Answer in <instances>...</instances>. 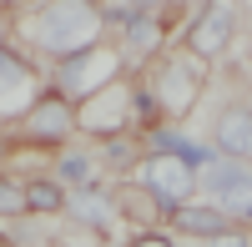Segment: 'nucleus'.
I'll use <instances>...</instances> for the list:
<instances>
[{"label": "nucleus", "mask_w": 252, "mask_h": 247, "mask_svg": "<svg viewBox=\"0 0 252 247\" xmlns=\"http://www.w3.org/2000/svg\"><path fill=\"white\" fill-rule=\"evenodd\" d=\"M101 31H106V10L96 0H46L40 15H35V46L56 61L96 51Z\"/></svg>", "instance_id": "obj_1"}, {"label": "nucleus", "mask_w": 252, "mask_h": 247, "mask_svg": "<svg viewBox=\"0 0 252 247\" xmlns=\"http://www.w3.org/2000/svg\"><path fill=\"white\" fill-rule=\"evenodd\" d=\"M136 182H141V187H146L166 212L177 217V207H187V202H192V192L202 187V172L192 167V161H182V156L152 152V156H141V161H136Z\"/></svg>", "instance_id": "obj_2"}, {"label": "nucleus", "mask_w": 252, "mask_h": 247, "mask_svg": "<svg viewBox=\"0 0 252 247\" xmlns=\"http://www.w3.org/2000/svg\"><path fill=\"white\" fill-rule=\"evenodd\" d=\"M121 66H126V56L111 51V46L81 51V56H71V61H61V66H56V91H66L71 101H86V96H96V91H106L111 81L121 76Z\"/></svg>", "instance_id": "obj_3"}, {"label": "nucleus", "mask_w": 252, "mask_h": 247, "mask_svg": "<svg viewBox=\"0 0 252 247\" xmlns=\"http://www.w3.org/2000/svg\"><path fill=\"white\" fill-rule=\"evenodd\" d=\"M81 131V101L66 91H40L26 111H20V136L26 141H66Z\"/></svg>", "instance_id": "obj_4"}, {"label": "nucleus", "mask_w": 252, "mask_h": 247, "mask_svg": "<svg viewBox=\"0 0 252 247\" xmlns=\"http://www.w3.org/2000/svg\"><path fill=\"white\" fill-rule=\"evenodd\" d=\"M232 35H237V15L227 5H207V10H197L192 20H187L182 51H192L197 61H212V56H222L227 46H232Z\"/></svg>", "instance_id": "obj_5"}, {"label": "nucleus", "mask_w": 252, "mask_h": 247, "mask_svg": "<svg viewBox=\"0 0 252 247\" xmlns=\"http://www.w3.org/2000/svg\"><path fill=\"white\" fill-rule=\"evenodd\" d=\"M202 187L212 192L217 207H227V212L237 217L247 202H252V167H247V161L217 156V161H207V167H202Z\"/></svg>", "instance_id": "obj_6"}, {"label": "nucleus", "mask_w": 252, "mask_h": 247, "mask_svg": "<svg viewBox=\"0 0 252 247\" xmlns=\"http://www.w3.org/2000/svg\"><path fill=\"white\" fill-rule=\"evenodd\" d=\"M212 152L227 156V161H247L252 167V106L232 101V106L217 111V121H212Z\"/></svg>", "instance_id": "obj_7"}, {"label": "nucleus", "mask_w": 252, "mask_h": 247, "mask_svg": "<svg viewBox=\"0 0 252 247\" xmlns=\"http://www.w3.org/2000/svg\"><path fill=\"white\" fill-rule=\"evenodd\" d=\"M157 101H161V111L166 116H187V106L197 101V91H202V71H187V51L182 56H172L161 66V76H157Z\"/></svg>", "instance_id": "obj_8"}, {"label": "nucleus", "mask_w": 252, "mask_h": 247, "mask_svg": "<svg viewBox=\"0 0 252 247\" xmlns=\"http://www.w3.org/2000/svg\"><path fill=\"white\" fill-rule=\"evenodd\" d=\"M172 222H177V232H187V237H207V242L237 232V217L227 212V207H202V202H187V207H177Z\"/></svg>", "instance_id": "obj_9"}, {"label": "nucleus", "mask_w": 252, "mask_h": 247, "mask_svg": "<svg viewBox=\"0 0 252 247\" xmlns=\"http://www.w3.org/2000/svg\"><path fill=\"white\" fill-rule=\"evenodd\" d=\"M66 212H71L76 222H86V227H106L111 212H116V197L101 187V182H91V187L66 192Z\"/></svg>", "instance_id": "obj_10"}, {"label": "nucleus", "mask_w": 252, "mask_h": 247, "mask_svg": "<svg viewBox=\"0 0 252 247\" xmlns=\"http://www.w3.org/2000/svg\"><path fill=\"white\" fill-rule=\"evenodd\" d=\"M111 197H116V212H121V217H131V222H141V232L152 227L157 217H172V212H166V207H161V202H157L152 192L141 187L136 177H131V182H121V187H116Z\"/></svg>", "instance_id": "obj_11"}, {"label": "nucleus", "mask_w": 252, "mask_h": 247, "mask_svg": "<svg viewBox=\"0 0 252 247\" xmlns=\"http://www.w3.org/2000/svg\"><path fill=\"white\" fill-rule=\"evenodd\" d=\"M157 51H161V15L157 10H136V20L126 26L121 56L126 61H141V56H157Z\"/></svg>", "instance_id": "obj_12"}, {"label": "nucleus", "mask_w": 252, "mask_h": 247, "mask_svg": "<svg viewBox=\"0 0 252 247\" xmlns=\"http://www.w3.org/2000/svg\"><path fill=\"white\" fill-rule=\"evenodd\" d=\"M31 76H35V66H31L26 56H15L10 46H0V96L26 91V86H31Z\"/></svg>", "instance_id": "obj_13"}, {"label": "nucleus", "mask_w": 252, "mask_h": 247, "mask_svg": "<svg viewBox=\"0 0 252 247\" xmlns=\"http://www.w3.org/2000/svg\"><path fill=\"white\" fill-rule=\"evenodd\" d=\"M26 207L31 212H66V187L61 182H26Z\"/></svg>", "instance_id": "obj_14"}, {"label": "nucleus", "mask_w": 252, "mask_h": 247, "mask_svg": "<svg viewBox=\"0 0 252 247\" xmlns=\"http://www.w3.org/2000/svg\"><path fill=\"white\" fill-rule=\"evenodd\" d=\"M61 182H71V192L76 187H91V156L86 152H66V156H61Z\"/></svg>", "instance_id": "obj_15"}, {"label": "nucleus", "mask_w": 252, "mask_h": 247, "mask_svg": "<svg viewBox=\"0 0 252 247\" xmlns=\"http://www.w3.org/2000/svg\"><path fill=\"white\" fill-rule=\"evenodd\" d=\"M131 116L141 121V126H152V121L161 116V101H157L152 86H136V91H131Z\"/></svg>", "instance_id": "obj_16"}, {"label": "nucleus", "mask_w": 252, "mask_h": 247, "mask_svg": "<svg viewBox=\"0 0 252 247\" xmlns=\"http://www.w3.org/2000/svg\"><path fill=\"white\" fill-rule=\"evenodd\" d=\"M15 212H26V187L0 177V217H15Z\"/></svg>", "instance_id": "obj_17"}, {"label": "nucleus", "mask_w": 252, "mask_h": 247, "mask_svg": "<svg viewBox=\"0 0 252 247\" xmlns=\"http://www.w3.org/2000/svg\"><path fill=\"white\" fill-rule=\"evenodd\" d=\"M131 156H136V147H131L126 136H111V141H106V161H111V167H126Z\"/></svg>", "instance_id": "obj_18"}, {"label": "nucleus", "mask_w": 252, "mask_h": 247, "mask_svg": "<svg viewBox=\"0 0 252 247\" xmlns=\"http://www.w3.org/2000/svg\"><path fill=\"white\" fill-rule=\"evenodd\" d=\"M131 247H177V242H172V237H161V232H136Z\"/></svg>", "instance_id": "obj_19"}, {"label": "nucleus", "mask_w": 252, "mask_h": 247, "mask_svg": "<svg viewBox=\"0 0 252 247\" xmlns=\"http://www.w3.org/2000/svg\"><path fill=\"white\" fill-rule=\"evenodd\" d=\"M207 247H252L242 232H227V237H217V242H207Z\"/></svg>", "instance_id": "obj_20"}, {"label": "nucleus", "mask_w": 252, "mask_h": 247, "mask_svg": "<svg viewBox=\"0 0 252 247\" xmlns=\"http://www.w3.org/2000/svg\"><path fill=\"white\" fill-rule=\"evenodd\" d=\"M5 35H10V20H5V10H0V46H5Z\"/></svg>", "instance_id": "obj_21"}, {"label": "nucleus", "mask_w": 252, "mask_h": 247, "mask_svg": "<svg viewBox=\"0 0 252 247\" xmlns=\"http://www.w3.org/2000/svg\"><path fill=\"white\" fill-rule=\"evenodd\" d=\"M237 217H247V222H252V202H247V207H242V212H237Z\"/></svg>", "instance_id": "obj_22"}, {"label": "nucleus", "mask_w": 252, "mask_h": 247, "mask_svg": "<svg viewBox=\"0 0 252 247\" xmlns=\"http://www.w3.org/2000/svg\"><path fill=\"white\" fill-rule=\"evenodd\" d=\"M207 5H212V0H202V10H207Z\"/></svg>", "instance_id": "obj_23"}, {"label": "nucleus", "mask_w": 252, "mask_h": 247, "mask_svg": "<svg viewBox=\"0 0 252 247\" xmlns=\"http://www.w3.org/2000/svg\"><path fill=\"white\" fill-rule=\"evenodd\" d=\"M0 247H5V242H0Z\"/></svg>", "instance_id": "obj_24"}, {"label": "nucleus", "mask_w": 252, "mask_h": 247, "mask_svg": "<svg viewBox=\"0 0 252 247\" xmlns=\"http://www.w3.org/2000/svg\"><path fill=\"white\" fill-rule=\"evenodd\" d=\"M106 247H111V242H106Z\"/></svg>", "instance_id": "obj_25"}]
</instances>
